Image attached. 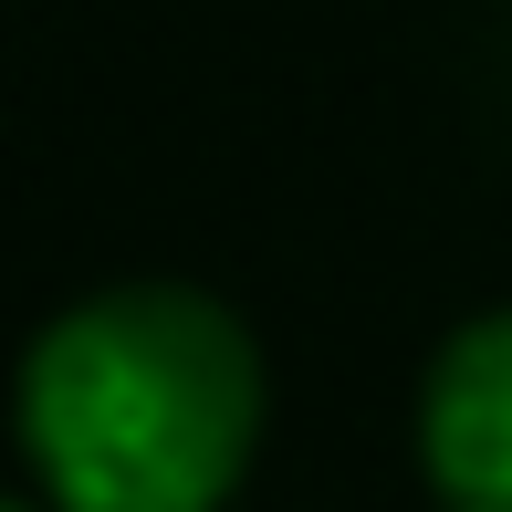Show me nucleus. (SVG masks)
Masks as SVG:
<instances>
[{
	"label": "nucleus",
	"instance_id": "obj_1",
	"mask_svg": "<svg viewBox=\"0 0 512 512\" xmlns=\"http://www.w3.org/2000/svg\"><path fill=\"white\" fill-rule=\"evenodd\" d=\"M262 408V345L199 283H105L21 356V450L53 512H220Z\"/></svg>",
	"mask_w": 512,
	"mask_h": 512
},
{
	"label": "nucleus",
	"instance_id": "obj_3",
	"mask_svg": "<svg viewBox=\"0 0 512 512\" xmlns=\"http://www.w3.org/2000/svg\"><path fill=\"white\" fill-rule=\"evenodd\" d=\"M11 512H42V502H11Z\"/></svg>",
	"mask_w": 512,
	"mask_h": 512
},
{
	"label": "nucleus",
	"instance_id": "obj_2",
	"mask_svg": "<svg viewBox=\"0 0 512 512\" xmlns=\"http://www.w3.org/2000/svg\"><path fill=\"white\" fill-rule=\"evenodd\" d=\"M418 471L439 512H512V304L471 314L418 377Z\"/></svg>",
	"mask_w": 512,
	"mask_h": 512
}]
</instances>
